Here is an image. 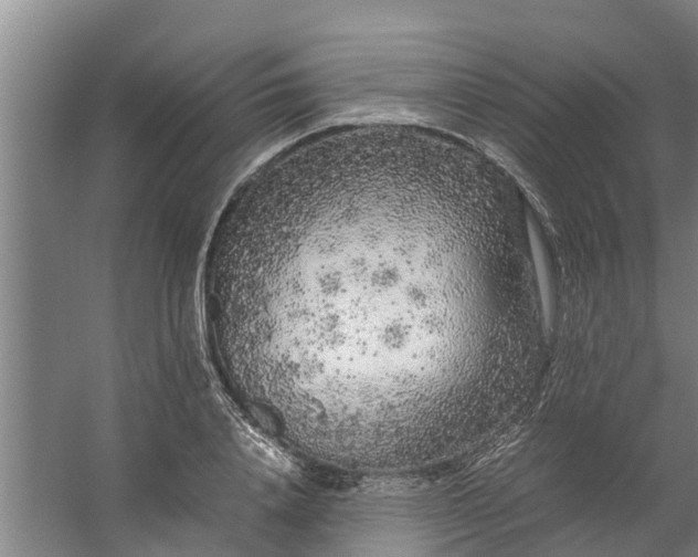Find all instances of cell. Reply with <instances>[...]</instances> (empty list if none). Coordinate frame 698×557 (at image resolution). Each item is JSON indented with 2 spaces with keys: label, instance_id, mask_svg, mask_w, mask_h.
I'll use <instances>...</instances> for the list:
<instances>
[{
  "label": "cell",
  "instance_id": "1",
  "mask_svg": "<svg viewBox=\"0 0 698 557\" xmlns=\"http://www.w3.org/2000/svg\"><path fill=\"white\" fill-rule=\"evenodd\" d=\"M491 244L444 174L363 167L285 198L260 283L295 371L342 423L422 425L466 306L490 286Z\"/></svg>",
  "mask_w": 698,
  "mask_h": 557
}]
</instances>
